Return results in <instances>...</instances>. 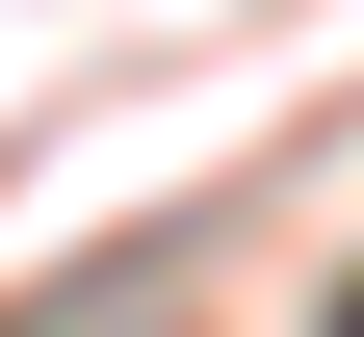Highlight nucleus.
Here are the masks:
<instances>
[{
    "instance_id": "1",
    "label": "nucleus",
    "mask_w": 364,
    "mask_h": 337,
    "mask_svg": "<svg viewBox=\"0 0 364 337\" xmlns=\"http://www.w3.org/2000/svg\"><path fill=\"white\" fill-rule=\"evenodd\" d=\"M338 337H364V311H338Z\"/></svg>"
}]
</instances>
